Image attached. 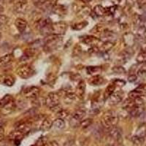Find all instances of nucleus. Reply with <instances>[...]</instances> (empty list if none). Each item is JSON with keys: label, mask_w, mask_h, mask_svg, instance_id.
Returning <instances> with one entry per match:
<instances>
[{"label": "nucleus", "mask_w": 146, "mask_h": 146, "mask_svg": "<svg viewBox=\"0 0 146 146\" xmlns=\"http://www.w3.org/2000/svg\"><path fill=\"white\" fill-rule=\"evenodd\" d=\"M87 25H88V22L86 21H83L80 22V23H76L75 24H73L72 26V29L74 30H76V31H80V30L84 29Z\"/></svg>", "instance_id": "obj_35"}, {"label": "nucleus", "mask_w": 146, "mask_h": 146, "mask_svg": "<svg viewBox=\"0 0 146 146\" xmlns=\"http://www.w3.org/2000/svg\"><path fill=\"white\" fill-rule=\"evenodd\" d=\"M131 141L136 146H142L145 142V138L135 135L131 137Z\"/></svg>", "instance_id": "obj_32"}, {"label": "nucleus", "mask_w": 146, "mask_h": 146, "mask_svg": "<svg viewBox=\"0 0 146 146\" xmlns=\"http://www.w3.org/2000/svg\"><path fill=\"white\" fill-rule=\"evenodd\" d=\"M33 55H34L33 51H32V50H27L25 53H23V55L22 56L21 58V60L23 61V62H26V61L29 59L31 57L33 56Z\"/></svg>", "instance_id": "obj_43"}, {"label": "nucleus", "mask_w": 146, "mask_h": 146, "mask_svg": "<svg viewBox=\"0 0 146 146\" xmlns=\"http://www.w3.org/2000/svg\"><path fill=\"white\" fill-rule=\"evenodd\" d=\"M82 2H85V3H86V2H91V1H92V0H81Z\"/></svg>", "instance_id": "obj_53"}, {"label": "nucleus", "mask_w": 146, "mask_h": 146, "mask_svg": "<svg viewBox=\"0 0 146 146\" xmlns=\"http://www.w3.org/2000/svg\"><path fill=\"white\" fill-rule=\"evenodd\" d=\"M15 129L25 135L32 129V123L29 121H21L15 125Z\"/></svg>", "instance_id": "obj_11"}, {"label": "nucleus", "mask_w": 146, "mask_h": 146, "mask_svg": "<svg viewBox=\"0 0 146 146\" xmlns=\"http://www.w3.org/2000/svg\"><path fill=\"white\" fill-rule=\"evenodd\" d=\"M8 21V18L4 14H0V27L5 25Z\"/></svg>", "instance_id": "obj_45"}, {"label": "nucleus", "mask_w": 146, "mask_h": 146, "mask_svg": "<svg viewBox=\"0 0 146 146\" xmlns=\"http://www.w3.org/2000/svg\"><path fill=\"white\" fill-rule=\"evenodd\" d=\"M136 135L142 137H146V124H143L138 128L137 131Z\"/></svg>", "instance_id": "obj_37"}, {"label": "nucleus", "mask_w": 146, "mask_h": 146, "mask_svg": "<svg viewBox=\"0 0 146 146\" xmlns=\"http://www.w3.org/2000/svg\"><path fill=\"white\" fill-rule=\"evenodd\" d=\"M48 143V139L46 137L41 136L36 139V141L35 142V146H45Z\"/></svg>", "instance_id": "obj_39"}, {"label": "nucleus", "mask_w": 146, "mask_h": 146, "mask_svg": "<svg viewBox=\"0 0 146 146\" xmlns=\"http://www.w3.org/2000/svg\"><path fill=\"white\" fill-rule=\"evenodd\" d=\"M144 91L139 90V88H135V90L130 91L129 93V98L130 99H136V98H139L141 97L142 96H143L144 94Z\"/></svg>", "instance_id": "obj_30"}, {"label": "nucleus", "mask_w": 146, "mask_h": 146, "mask_svg": "<svg viewBox=\"0 0 146 146\" xmlns=\"http://www.w3.org/2000/svg\"><path fill=\"white\" fill-rule=\"evenodd\" d=\"M115 86L114 83H111L106 88H105V91L104 92V94H103V98L104 100H107L109 99V97L111 96L113 94V92L115 91Z\"/></svg>", "instance_id": "obj_28"}, {"label": "nucleus", "mask_w": 146, "mask_h": 146, "mask_svg": "<svg viewBox=\"0 0 146 146\" xmlns=\"http://www.w3.org/2000/svg\"><path fill=\"white\" fill-rule=\"evenodd\" d=\"M113 83H114L115 86H118L122 87V86H124L125 83H126V82H125L124 80H120V79H117V80H114Z\"/></svg>", "instance_id": "obj_46"}, {"label": "nucleus", "mask_w": 146, "mask_h": 146, "mask_svg": "<svg viewBox=\"0 0 146 146\" xmlns=\"http://www.w3.org/2000/svg\"><path fill=\"white\" fill-rule=\"evenodd\" d=\"M0 40H1V34H0Z\"/></svg>", "instance_id": "obj_55"}, {"label": "nucleus", "mask_w": 146, "mask_h": 146, "mask_svg": "<svg viewBox=\"0 0 146 146\" xmlns=\"http://www.w3.org/2000/svg\"><path fill=\"white\" fill-rule=\"evenodd\" d=\"M137 3L140 7H143L146 5V0H137Z\"/></svg>", "instance_id": "obj_48"}, {"label": "nucleus", "mask_w": 146, "mask_h": 146, "mask_svg": "<svg viewBox=\"0 0 146 146\" xmlns=\"http://www.w3.org/2000/svg\"><path fill=\"white\" fill-rule=\"evenodd\" d=\"M137 75L138 76H145V75H146V62L143 63V64L137 70Z\"/></svg>", "instance_id": "obj_44"}, {"label": "nucleus", "mask_w": 146, "mask_h": 146, "mask_svg": "<svg viewBox=\"0 0 146 146\" xmlns=\"http://www.w3.org/2000/svg\"><path fill=\"white\" fill-rule=\"evenodd\" d=\"M93 12L96 16H104V15H107L106 8L100 5L95 6Z\"/></svg>", "instance_id": "obj_29"}, {"label": "nucleus", "mask_w": 146, "mask_h": 146, "mask_svg": "<svg viewBox=\"0 0 146 146\" xmlns=\"http://www.w3.org/2000/svg\"><path fill=\"white\" fill-rule=\"evenodd\" d=\"M63 42L62 35H49L43 40L44 50L47 52H51L57 50Z\"/></svg>", "instance_id": "obj_1"}, {"label": "nucleus", "mask_w": 146, "mask_h": 146, "mask_svg": "<svg viewBox=\"0 0 146 146\" xmlns=\"http://www.w3.org/2000/svg\"><path fill=\"white\" fill-rule=\"evenodd\" d=\"M15 25L17 29L20 33H23L25 32V30L27 28V23L24 19L21 18H17L15 21Z\"/></svg>", "instance_id": "obj_16"}, {"label": "nucleus", "mask_w": 146, "mask_h": 146, "mask_svg": "<svg viewBox=\"0 0 146 146\" xmlns=\"http://www.w3.org/2000/svg\"><path fill=\"white\" fill-rule=\"evenodd\" d=\"M27 7H28V4L27 0H19L15 4L14 8L18 13H24L27 11Z\"/></svg>", "instance_id": "obj_15"}, {"label": "nucleus", "mask_w": 146, "mask_h": 146, "mask_svg": "<svg viewBox=\"0 0 146 146\" xmlns=\"http://www.w3.org/2000/svg\"><path fill=\"white\" fill-rule=\"evenodd\" d=\"M123 92L122 91H114L113 94L110 96L108 99V102H109V105H115L119 104L121 102V101L123 100Z\"/></svg>", "instance_id": "obj_10"}, {"label": "nucleus", "mask_w": 146, "mask_h": 146, "mask_svg": "<svg viewBox=\"0 0 146 146\" xmlns=\"http://www.w3.org/2000/svg\"><path fill=\"white\" fill-rule=\"evenodd\" d=\"M86 92V83L84 80H80L76 88V95L78 98L83 99Z\"/></svg>", "instance_id": "obj_19"}, {"label": "nucleus", "mask_w": 146, "mask_h": 146, "mask_svg": "<svg viewBox=\"0 0 146 146\" xmlns=\"http://www.w3.org/2000/svg\"><path fill=\"white\" fill-rule=\"evenodd\" d=\"M88 83L91 86H101L105 82V78L101 76L100 75H96L91 76L88 80Z\"/></svg>", "instance_id": "obj_14"}, {"label": "nucleus", "mask_w": 146, "mask_h": 146, "mask_svg": "<svg viewBox=\"0 0 146 146\" xmlns=\"http://www.w3.org/2000/svg\"><path fill=\"white\" fill-rule=\"evenodd\" d=\"M53 126V121L50 118H45L40 125V130L42 131H46L50 129V128Z\"/></svg>", "instance_id": "obj_20"}, {"label": "nucleus", "mask_w": 146, "mask_h": 146, "mask_svg": "<svg viewBox=\"0 0 146 146\" xmlns=\"http://www.w3.org/2000/svg\"><path fill=\"white\" fill-rule=\"evenodd\" d=\"M53 126L58 129H63L65 127V122L64 119L57 118L54 121H53Z\"/></svg>", "instance_id": "obj_31"}, {"label": "nucleus", "mask_w": 146, "mask_h": 146, "mask_svg": "<svg viewBox=\"0 0 146 146\" xmlns=\"http://www.w3.org/2000/svg\"><path fill=\"white\" fill-rule=\"evenodd\" d=\"M115 43L112 41H105V42H102L101 45L99 48L100 51L102 52V53H107L110 50H111L112 48L114 47Z\"/></svg>", "instance_id": "obj_24"}, {"label": "nucleus", "mask_w": 146, "mask_h": 146, "mask_svg": "<svg viewBox=\"0 0 146 146\" xmlns=\"http://www.w3.org/2000/svg\"><path fill=\"white\" fill-rule=\"evenodd\" d=\"M15 107H16V104L14 102V100H13L11 102L7 104V105H5V107L2 108V112L4 114H10L12 112H13L14 110L15 109Z\"/></svg>", "instance_id": "obj_23"}, {"label": "nucleus", "mask_w": 146, "mask_h": 146, "mask_svg": "<svg viewBox=\"0 0 146 146\" xmlns=\"http://www.w3.org/2000/svg\"><path fill=\"white\" fill-rule=\"evenodd\" d=\"M48 146H59L58 143L56 141H51L48 144Z\"/></svg>", "instance_id": "obj_50"}, {"label": "nucleus", "mask_w": 146, "mask_h": 146, "mask_svg": "<svg viewBox=\"0 0 146 146\" xmlns=\"http://www.w3.org/2000/svg\"><path fill=\"white\" fill-rule=\"evenodd\" d=\"M13 100V96L10 94L5 95L3 98H2L0 100V108L2 109L3 107H5V105H7L10 102H11L12 100Z\"/></svg>", "instance_id": "obj_33"}, {"label": "nucleus", "mask_w": 146, "mask_h": 146, "mask_svg": "<svg viewBox=\"0 0 146 146\" xmlns=\"http://www.w3.org/2000/svg\"><path fill=\"white\" fill-rule=\"evenodd\" d=\"M5 2V0H0V5H2Z\"/></svg>", "instance_id": "obj_54"}, {"label": "nucleus", "mask_w": 146, "mask_h": 146, "mask_svg": "<svg viewBox=\"0 0 146 146\" xmlns=\"http://www.w3.org/2000/svg\"><path fill=\"white\" fill-rule=\"evenodd\" d=\"M111 146H116V145H111Z\"/></svg>", "instance_id": "obj_56"}, {"label": "nucleus", "mask_w": 146, "mask_h": 146, "mask_svg": "<svg viewBox=\"0 0 146 146\" xmlns=\"http://www.w3.org/2000/svg\"><path fill=\"white\" fill-rule=\"evenodd\" d=\"M137 35L141 40H146V28L144 26H140L138 27Z\"/></svg>", "instance_id": "obj_34"}, {"label": "nucleus", "mask_w": 146, "mask_h": 146, "mask_svg": "<svg viewBox=\"0 0 146 146\" xmlns=\"http://www.w3.org/2000/svg\"><path fill=\"white\" fill-rule=\"evenodd\" d=\"M32 146H35V145H32Z\"/></svg>", "instance_id": "obj_57"}, {"label": "nucleus", "mask_w": 146, "mask_h": 146, "mask_svg": "<svg viewBox=\"0 0 146 146\" xmlns=\"http://www.w3.org/2000/svg\"><path fill=\"white\" fill-rule=\"evenodd\" d=\"M35 74V70L29 64H23L17 70V75L23 79H29Z\"/></svg>", "instance_id": "obj_4"}, {"label": "nucleus", "mask_w": 146, "mask_h": 146, "mask_svg": "<svg viewBox=\"0 0 146 146\" xmlns=\"http://www.w3.org/2000/svg\"><path fill=\"white\" fill-rule=\"evenodd\" d=\"M123 42L128 47H131L135 42V36L131 33H126L123 36Z\"/></svg>", "instance_id": "obj_21"}, {"label": "nucleus", "mask_w": 146, "mask_h": 146, "mask_svg": "<svg viewBox=\"0 0 146 146\" xmlns=\"http://www.w3.org/2000/svg\"><path fill=\"white\" fill-rule=\"evenodd\" d=\"M86 71L88 75L93 76V75H100L102 71V69L101 66H89L86 67Z\"/></svg>", "instance_id": "obj_26"}, {"label": "nucleus", "mask_w": 146, "mask_h": 146, "mask_svg": "<svg viewBox=\"0 0 146 146\" xmlns=\"http://www.w3.org/2000/svg\"><path fill=\"white\" fill-rule=\"evenodd\" d=\"M86 111L83 110H78L72 115L70 119V124L72 127L76 128L80 126V123L82 120L86 116Z\"/></svg>", "instance_id": "obj_5"}, {"label": "nucleus", "mask_w": 146, "mask_h": 146, "mask_svg": "<svg viewBox=\"0 0 146 146\" xmlns=\"http://www.w3.org/2000/svg\"><path fill=\"white\" fill-rule=\"evenodd\" d=\"M118 115L116 112L114 110H108L103 114L102 116V123L107 128H111L116 126L118 123Z\"/></svg>", "instance_id": "obj_2"}, {"label": "nucleus", "mask_w": 146, "mask_h": 146, "mask_svg": "<svg viewBox=\"0 0 146 146\" xmlns=\"http://www.w3.org/2000/svg\"><path fill=\"white\" fill-rule=\"evenodd\" d=\"M67 29V24L64 21H58L52 23L51 32L53 35H64Z\"/></svg>", "instance_id": "obj_7"}, {"label": "nucleus", "mask_w": 146, "mask_h": 146, "mask_svg": "<svg viewBox=\"0 0 146 146\" xmlns=\"http://www.w3.org/2000/svg\"><path fill=\"white\" fill-rule=\"evenodd\" d=\"M109 135L113 139H114L115 142L120 143L122 139V132L119 128H117L116 126L113 127L110 129L109 131Z\"/></svg>", "instance_id": "obj_12"}, {"label": "nucleus", "mask_w": 146, "mask_h": 146, "mask_svg": "<svg viewBox=\"0 0 146 146\" xmlns=\"http://www.w3.org/2000/svg\"><path fill=\"white\" fill-rule=\"evenodd\" d=\"M15 82V80L14 77L10 75H4L0 77V84L6 86H13Z\"/></svg>", "instance_id": "obj_13"}, {"label": "nucleus", "mask_w": 146, "mask_h": 146, "mask_svg": "<svg viewBox=\"0 0 146 146\" xmlns=\"http://www.w3.org/2000/svg\"><path fill=\"white\" fill-rule=\"evenodd\" d=\"M113 72L115 74L118 75H124L126 73V70L121 66H114L113 68Z\"/></svg>", "instance_id": "obj_42"}, {"label": "nucleus", "mask_w": 146, "mask_h": 146, "mask_svg": "<svg viewBox=\"0 0 146 146\" xmlns=\"http://www.w3.org/2000/svg\"><path fill=\"white\" fill-rule=\"evenodd\" d=\"M82 42L85 45H89L91 47H99L102 44V41L100 38H97L96 36L88 35L82 38Z\"/></svg>", "instance_id": "obj_8"}, {"label": "nucleus", "mask_w": 146, "mask_h": 146, "mask_svg": "<svg viewBox=\"0 0 146 146\" xmlns=\"http://www.w3.org/2000/svg\"><path fill=\"white\" fill-rule=\"evenodd\" d=\"M51 27L52 22L49 18H41L36 23V28L41 32L42 35H45L46 36L52 34Z\"/></svg>", "instance_id": "obj_3"}, {"label": "nucleus", "mask_w": 146, "mask_h": 146, "mask_svg": "<svg viewBox=\"0 0 146 146\" xmlns=\"http://www.w3.org/2000/svg\"><path fill=\"white\" fill-rule=\"evenodd\" d=\"M52 10L55 13L58 14L59 15H64V14H65V12H66L64 7L63 6H61V5H54Z\"/></svg>", "instance_id": "obj_36"}, {"label": "nucleus", "mask_w": 146, "mask_h": 146, "mask_svg": "<svg viewBox=\"0 0 146 146\" xmlns=\"http://www.w3.org/2000/svg\"><path fill=\"white\" fill-rule=\"evenodd\" d=\"M13 56L10 53L1 56L0 57V67H5L10 65L13 62Z\"/></svg>", "instance_id": "obj_17"}, {"label": "nucleus", "mask_w": 146, "mask_h": 146, "mask_svg": "<svg viewBox=\"0 0 146 146\" xmlns=\"http://www.w3.org/2000/svg\"><path fill=\"white\" fill-rule=\"evenodd\" d=\"M4 12V7L2 5H0V14H2V13Z\"/></svg>", "instance_id": "obj_52"}, {"label": "nucleus", "mask_w": 146, "mask_h": 146, "mask_svg": "<svg viewBox=\"0 0 146 146\" xmlns=\"http://www.w3.org/2000/svg\"><path fill=\"white\" fill-rule=\"evenodd\" d=\"M129 112V114L131 116L134 117V118H137V117L140 116L144 112V108L143 105H140V106H135L132 108L128 110Z\"/></svg>", "instance_id": "obj_18"}, {"label": "nucleus", "mask_w": 146, "mask_h": 146, "mask_svg": "<svg viewBox=\"0 0 146 146\" xmlns=\"http://www.w3.org/2000/svg\"><path fill=\"white\" fill-rule=\"evenodd\" d=\"M69 115H70V112L67 111L66 110L64 109H62L61 110H59V111L56 113L57 118H62V119H64V118H67Z\"/></svg>", "instance_id": "obj_41"}, {"label": "nucleus", "mask_w": 146, "mask_h": 146, "mask_svg": "<svg viewBox=\"0 0 146 146\" xmlns=\"http://www.w3.org/2000/svg\"><path fill=\"white\" fill-rule=\"evenodd\" d=\"M137 79V76L135 75H131L129 76V78H128V80L129 82H131V83L136 81Z\"/></svg>", "instance_id": "obj_47"}, {"label": "nucleus", "mask_w": 146, "mask_h": 146, "mask_svg": "<svg viewBox=\"0 0 146 146\" xmlns=\"http://www.w3.org/2000/svg\"><path fill=\"white\" fill-rule=\"evenodd\" d=\"M131 55H132V53H130L129 50H123L118 55V62L123 64L126 63V62H127L128 60L130 59Z\"/></svg>", "instance_id": "obj_25"}, {"label": "nucleus", "mask_w": 146, "mask_h": 146, "mask_svg": "<svg viewBox=\"0 0 146 146\" xmlns=\"http://www.w3.org/2000/svg\"><path fill=\"white\" fill-rule=\"evenodd\" d=\"M4 134H5V129L2 126H0V139L3 137Z\"/></svg>", "instance_id": "obj_49"}, {"label": "nucleus", "mask_w": 146, "mask_h": 146, "mask_svg": "<svg viewBox=\"0 0 146 146\" xmlns=\"http://www.w3.org/2000/svg\"><path fill=\"white\" fill-rule=\"evenodd\" d=\"M93 123V119L91 118H86L85 120H82L80 123V126L82 129H87Z\"/></svg>", "instance_id": "obj_38"}, {"label": "nucleus", "mask_w": 146, "mask_h": 146, "mask_svg": "<svg viewBox=\"0 0 146 146\" xmlns=\"http://www.w3.org/2000/svg\"><path fill=\"white\" fill-rule=\"evenodd\" d=\"M40 94V89L36 86H30L27 87L23 91V94L27 98L30 100H36Z\"/></svg>", "instance_id": "obj_9"}, {"label": "nucleus", "mask_w": 146, "mask_h": 146, "mask_svg": "<svg viewBox=\"0 0 146 146\" xmlns=\"http://www.w3.org/2000/svg\"><path fill=\"white\" fill-rule=\"evenodd\" d=\"M78 96H77L76 94L72 93V92H69V93H66V94L64 96V102L66 104H72L75 102H76V100H78Z\"/></svg>", "instance_id": "obj_27"}, {"label": "nucleus", "mask_w": 146, "mask_h": 146, "mask_svg": "<svg viewBox=\"0 0 146 146\" xmlns=\"http://www.w3.org/2000/svg\"><path fill=\"white\" fill-rule=\"evenodd\" d=\"M23 137H24V134L18 130H14L9 134L8 139L13 141H16V140H21Z\"/></svg>", "instance_id": "obj_22"}, {"label": "nucleus", "mask_w": 146, "mask_h": 146, "mask_svg": "<svg viewBox=\"0 0 146 146\" xmlns=\"http://www.w3.org/2000/svg\"><path fill=\"white\" fill-rule=\"evenodd\" d=\"M60 96L58 94L51 92L48 94L45 100V105L50 110H52L55 107L60 105Z\"/></svg>", "instance_id": "obj_6"}, {"label": "nucleus", "mask_w": 146, "mask_h": 146, "mask_svg": "<svg viewBox=\"0 0 146 146\" xmlns=\"http://www.w3.org/2000/svg\"><path fill=\"white\" fill-rule=\"evenodd\" d=\"M137 62L138 63H145L146 62V51H142L138 54L136 58Z\"/></svg>", "instance_id": "obj_40"}, {"label": "nucleus", "mask_w": 146, "mask_h": 146, "mask_svg": "<svg viewBox=\"0 0 146 146\" xmlns=\"http://www.w3.org/2000/svg\"><path fill=\"white\" fill-rule=\"evenodd\" d=\"M111 1H112V2H113V3L115 4V5H118V4L120 2H121V0H111Z\"/></svg>", "instance_id": "obj_51"}]
</instances>
